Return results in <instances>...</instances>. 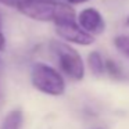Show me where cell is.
<instances>
[{
	"mask_svg": "<svg viewBox=\"0 0 129 129\" xmlns=\"http://www.w3.org/2000/svg\"><path fill=\"white\" fill-rule=\"evenodd\" d=\"M104 71H107V72L110 74V76H112V78H119L121 76L119 67H118L112 60H107V61H104Z\"/></svg>",
	"mask_w": 129,
	"mask_h": 129,
	"instance_id": "obj_9",
	"label": "cell"
},
{
	"mask_svg": "<svg viewBox=\"0 0 129 129\" xmlns=\"http://www.w3.org/2000/svg\"><path fill=\"white\" fill-rule=\"evenodd\" d=\"M56 32L58 36L62 39L68 40L75 45H82V46H89L94 42V36L89 32H86L81 25L75 21H68V22L57 24L56 25Z\"/></svg>",
	"mask_w": 129,
	"mask_h": 129,
	"instance_id": "obj_4",
	"label": "cell"
},
{
	"mask_svg": "<svg viewBox=\"0 0 129 129\" xmlns=\"http://www.w3.org/2000/svg\"><path fill=\"white\" fill-rule=\"evenodd\" d=\"M78 21H79V25L92 35H100L106 29V22H104L101 14L96 9H92V7L81 11Z\"/></svg>",
	"mask_w": 129,
	"mask_h": 129,
	"instance_id": "obj_5",
	"label": "cell"
},
{
	"mask_svg": "<svg viewBox=\"0 0 129 129\" xmlns=\"http://www.w3.org/2000/svg\"><path fill=\"white\" fill-rule=\"evenodd\" d=\"M85 2H89V0H68V3L71 4H81V3H85Z\"/></svg>",
	"mask_w": 129,
	"mask_h": 129,
	"instance_id": "obj_12",
	"label": "cell"
},
{
	"mask_svg": "<svg viewBox=\"0 0 129 129\" xmlns=\"http://www.w3.org/2000/svg\"><path fill=\"white\" fill-rule=\"evenodd\" d=\"M4 46H6V39H4V35L2 32V18H0V51L4 49Z\"/></svg>",
	"mask_w": 129,
	"mask_h": 129,
	"instance_id": "obj_11",
	"label": "cell"
},
{
	"mask_svg": "<svg viewBox=\"0 0 129 129\" xmlns=\"http://www.w3.org/2000/svg\"><path fill=\"white\" fill-rule=\"evenodd\" d=\"M21 125H22V112L20 110H13L4 118L0 129H21Z\"/></svg>",
	"mask_w": 129,
	"mask_h": 129,
	"instance_id": "obj_6",
	"label": "cell"
},
{
	"mask_svg": "<svg viewBox=\"0 0 129 129\" xmlns=\"http://www.w3.org/2000/svg\"><path fill=\"white\" fill-rule=\"evenodd\" d=\"M17 9L24 15L35 21L42 22H54L62 24L68 21H75V11L70 4L56 3L49 0H26L18 4Z\"/></svg>",
	"mask_w": 129,
	"mask_h": 129,
	"instance_id": "obj_1",
	"label": "cell"
},
{
	"mask_svg": "<svg viewBox=\"0 0 129 129\" xmlns=\"http://www.w3.org/2000/svg\"><path fill=\"white\" fill-rule=\"evenodd\" d=\"M128 25H129V18H128Z\"/></svg>",
	"mask_w": 129,
	"mask_h": 129,
	"instance_id": "obj_13",
	"label": "cell"
},
{
	"mask_svg": "<svg viewBox=\"0 0 129 129\" xmlns=\"http://www.w3.org/2000/svg\"><path fill=\"white\" fill-rule=\"evenodd\" d=\"M87 64L94 75H101L104 72V60L99 51H92L87 56Z\"/></svg>",
	"mask_w": 129,
	"mask_h": 129,
	"instance_id": "obj_7",
	"label": "cell"
},
{
	"mask_svg": "<svg viewBox=\"0 0 129 129\" xmlns=\"http://www.w3.org/2000/svg\"><path fill=\"white\" fill-rule=\"evenodd\" d=\"M50 47L58 58V64L61 70L70 78L75 79V81H81L85 76V65L78 51L60 40H51Z\"/></svg>",
	"mask_w": 129,
	"mask_h": 129,
	"instance_id": "obj_3",
	"label": "cell"
},
{
	"mask_svg": "<svg viewBox=\"0 0 129 129\" xmlns=\"http://www.w3.org/2000/svg\"><path fill=\"white\" fill-rule=\"evenodd\" d=\"M2 3H4V4H7V6H14V7H17L18 4H21V3H24V2H26V0H0Z\"/></svg>",
	"mask_w": 129,
	"mask_h": 129,
	"instance_id": "obj_10",
	"label": "cell"
},
{
	"mask_svg": "<svg viewBox=\"0 0 129 129\" xmlns=\"http://www.w3.org/2000/svg\"><path fill=\"white\" fill-rule=\"evenodd\" d=\"M114 45L122 54L129 57V36H123V35L117 36L114 39Z\"/></svg>",
	"mask_w": 129,
	"mask_h": 129,
	"instance_id": "obj_8",
	"label": "cell"
},
{
	"mask_svg": "<svg viewBox=\"0 0 129 129\" xmlns=\"http://www.w3.org/2000/svg\"><path fill=\"white\" fill-rule=\"evenodd\" d=\"M32 85L39 92L50 96H60L65 90V82L61 74L53 67L43 62H36L31 72Z\"/></svg>",
	"mask_w": 129,
	"mask_h": 129,
	"instance_id": "obj_2",
	"label": "cell"
}]
</instances>
